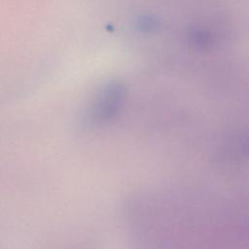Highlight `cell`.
I'll use <instances>...</instances> for the list:
<instances>
[{
    "mask_svg": "<svg viewBox=\"0 0 249 249\" xmlns=\"http://www.w3.org/2000/svg\"><path fill=\"white\" fill-rule=\"evenodd\" d=\"M122 92L118 88L107 89L94 102L89 112V120L94 124H104L112 120L119 112Z\"/></svg>",
    "mask_w": 249,
    "mask_h": 249,
    "instance_id": "obj_1",
    "label": "cell"
}]
</instances>
